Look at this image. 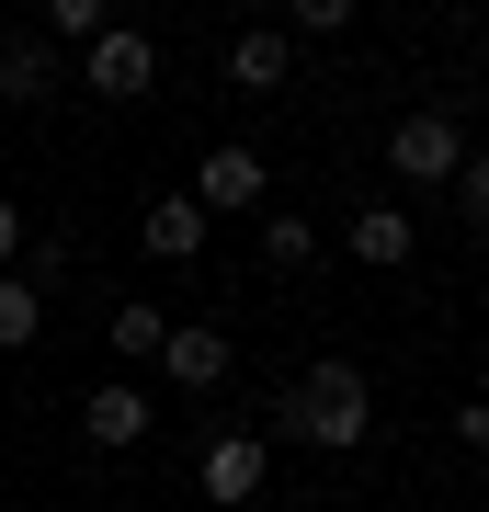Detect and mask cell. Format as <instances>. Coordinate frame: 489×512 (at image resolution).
I'll return each instance as SVG.
<instances>
[{"label":"cell","instance_id":"cell-1","mask_svg":"<svg viewBox=\"0 0 489 512\" xmlns=\"http://www.w3.org/2000/svg\"><path fill=\"white\" fill-rule=\"evenodd\" d=\"M273 433L319 444V456H353L364 433H376V387H364V365H308L285 387V410H273Z\"/></svg>","mask_w":489,"mask_h":512},{"label":"cell","instance_id":"cell-2","mask_svg":"<svg viewBox=\"0 0 489 512\" xmlns=\"http://www.w3.org/2000/svg\"><path fill=\"white\" fill-rule=\"evenodd\" d=\"M182 194L205 205V228H217V217H251V205L273 194V160H262V148H239V137H217V148L194 160V183H182Z\"/></svg>","mask_w":489,"mask_h":512},{"label":"cell","instance_id":"cell-3","mask_svg":"<svg viewBox=\"0 0 489 512\" xmlns=\"http://www.w3.org/2000/svg\"><path fill=\"white\" fill-rule=\"evenodd\" d=\"M80 92H103V103H148V92H160V46H148L137 23L91 35V46H80Z\"/></svg>","mask_w":489,"mask_h":512},{"label":"cell","instance_id":"cell-4","mask_svg":"<svg viewBox=\"0 0 489 512\" xmlns=\"http://www.w3.org/2000/svg\"><path fill=\"white\" fill-rule=\"evenodd\" d=\"M262 478H273V444H262V433H205V444H194V490L217 501V512L262 501Z\"/></svg>","mask_w":489,"mask_h":512},{"label":"cell","instance_id":"cell-5","mask_svg":"<svg viewBox=\"0 0 489 512\" xmlns=\"http://www.w3.org/2000/svg\"><path fill=\"white\" fill-rule=\"evenodd\" d=\"M387 171H399V183H444V194H455V171H467L455 114H399V126H387Z\"/></svg>","mask_w":489,"mask_h":512},{"label":"cell","instance_id":"cell-6","mask_svg":"<svg viewBox=\"0 0 489 512\" xmlns=\"http://www.w3.org/2000/svg\"><path fill=\"white\" fill-rule=\"evenodd\" d=\"M80 433L103 444V456H137V444L160 433V399H148L137 376H114V387H91V399H80Z\"/></svg>","mask_w":489,"mask_h":512},{"label":"cell","instance_id":"cell-7","mask_svg":"<svg viewBox=\"0 0 489 512\" xmlns=\"http://www.w3.org/2000/svg\"><path fill=\"white\" fill-rule=\"evenodd\" d=\"M228 330H205V319H171V342H160V376L171 387H228Z\"/></svg>","mask_w":489,"mask_h":512},{"label":"cell","instance_id":"cell-8","mask_svg":"<svg viewBox=\"0 0 489 512\" xmlns=\"http://www.w3.org/2000/svg\"><path fill=\"white\" fill-rule=\"evenodd\" d=\"M410 251H421L410 205H364V217H353V262H364V274H399Z\"/></svg>","mask_w":489,"mask_h":512},{"label":"cell","instance_id":"cell-9","mask_svg":"<svg viewBox=\"0 0 489 512\" xmlns=\"http://www.w3.org/2000/svg\"><path fill=\"white\" fill-rule=\"evenodd\" d=\"M228 80H239V92H285V80H296V46H285V23H251V35L228 46Z\"/></svg>","mask_w":489,"mask_h":512},{"label":"cell","instance_id":"cell-10","mask_svg":"<svg viewBox=\"0 0 489 512\" xmlns=\"http://www.w3.org/2000/svg\"><path fill=\"white\" fill-rule=\"evenodd\" d=\"M137 239H148L160 262H194V251H205V205H194V194H160V205L137 217Z\"/></svg>","mask_w":489,"mask_h":512},{"label":"cell","instance_id":"cell-11","mask_svg":"<svg viewBox=\"0 0 489 512\" xmlns=\"http://www.w3.org/2000/svg\"><path fill=\"white\" fill-rule=\"evenodd\" d=\"M35 330H46V285L35 274H0V353H23Z\"/></svg>","mask_w":489,"mask_h":512},{"label":"cell","instance_id":"cell-12","mask_svg":"<svg viewBox=\"0 0 489 512\" xmlns=\"http://www.w3.org/2000/svg\"><path fill=\"white\" fill-rule=\"evenodd\" d=\"M57 92V57L46 46H0V103H46Z\"/></svg>","mask_w":489,"mask_h":512},{"label":"cell","instance_id":"cell-13","mask_svg":"<svg viewBox=\"0 0 489 512\" xmlns=\"http://www.w3.org/2000/svg\"><path fill=\"white\" fill-rule=\"evenodd\" d=\"M160 342H171V319L148 308V296H126V308H114V353H126V365H160Z\"/></svg>","mask_w":489,"mask_h":512},{"label":"cell","instance_id":"cell-14","mask_svg":"<svg viewBox=\"0 0 489 512\" xmlns=\"http://www.w3.org/2000/svg\"><path fill=\"white\" fill-rule=\"evenodd\" d=\"M262 262H273V274H308V262H319L308 217H262Z\"/></svg>","mask_w":489,"mask_h":512},{"label":"cell","instance_id":"cell-15","mask_svg":"<svg viewBox=\"0 0 489 512\" xmlns=\"http://www.w3.org/2000/svg\"><path fill=\"white\" fill-rule=\"evenodd\" d=\"M46 35L57 46H91V35H114V12H103V0H46Z\"/></svg>","mask_w":489,"mask_h":512},{"label":"cell","instance_id":"cell-16","mask_svg":"<svg viewBox=\"0 0 489 512\" xmlns=\"http://www.w3.org/2000/svg\"><path fill=\"white\" fill-rule=\"evenodd\" d=\"M296 35H353V0H285V46Z\"/></svg>","mask_w":489,"mask_h":512},{"label":"cell","instance_id":"cell-17","mask_svg":"<svg viewBox=\"0 0 489 512\" xmlns=\"http://www.w3.org/2000/svg\"><path fill=\"white\" fill-rule=\"evenodd\" d=\"M455 217H467V228H489V160H467V171H455Z\"/></svg>","mask_w":489,"mask_h":512},{"label":"cell","instance_id":"cell-18","mask_svg":"<svg viewBox=\"0 0 489 512\" xmlns=\"http://www.w3.org/2000/svg\"><path fill=\"white\" fill-rule=\"evenodd\" d=\"M12 262H23V205L0 194V274H12Z\"/></svg>","mask_w":489,"mask_h":512},{"label":"cell","instance_id":"cell-19","mask_svg":"<svg viewBox=\"0 0 489 512\" xmlns=\"http://www.w3.org/2000/svg\"><path fill=\"white\" fill-rule=\"evenodd\" d=\"M455 433H467V456H489V399H467V410H455Z\"/></svg>","mask_w":489,"mask_h":512},{"label":"cell","instance_id":"cell-20","mask_svg":"<svg viewBox=\"0 0 489 512\" xmlns=\"http://www.w3.org/2000/svg\"><path fill=\"white\" fill-rule=\"evenodd\" d=\"M478 376H489V342H478ZM478 399H489V387H478Z\"/></svg>","mask_w":489,"mask_h":512},{"label":"cell","instance_id":"cell-21","mask_svg":"<svg viewBox=\"0 0 489 512\" xmlns=\"http://www.w3.org/2000/svg\"><path fill=\"white\" fill-rule=\"evenodd\" d=\"M0 46H12V12H0Z\"/></svg>","mask_w":489,"mask_h":512}]
</instances>
